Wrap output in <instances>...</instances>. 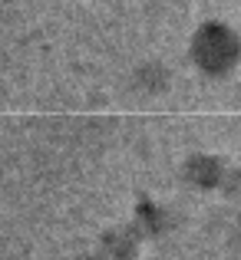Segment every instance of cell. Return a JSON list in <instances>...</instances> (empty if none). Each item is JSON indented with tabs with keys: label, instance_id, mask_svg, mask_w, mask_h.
<instances>
[{
	"label": "cell",
	"instance_id": "1",
	"mask_svg": "<svg viewBox=\"0 0 241 260\" xmlns=\"http://www.w3.org/2000/svg\"><path fill=\"white\" fill-rule=\"evenodd\" d=\"M198 59H202L208 70H228L238 59V40L228 30H208L195 46Z\"/></svg>",
	"mask_w": 241,
	"mask_h": 260
}]
</instances>
